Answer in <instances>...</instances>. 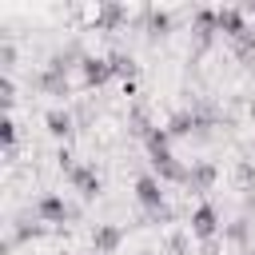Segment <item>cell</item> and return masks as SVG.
<instances>
[{"label": "cell", "instance_id": "cell-1", "mask_svg": "<svg viewBox=\"0 0 255 255\" xmlns=\"http://www.w3.org/2000/svg\"><path fill=\"white\" fill-rule=\"evenodd\" d=\"M139 199H143V203H155V199H159V191H155V183H151V179H143V183H139Z\"/></svg>", "mask_w": 255, "mask_h": 255}]
</instances>
